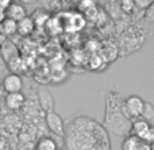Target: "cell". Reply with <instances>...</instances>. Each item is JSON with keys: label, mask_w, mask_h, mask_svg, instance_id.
<instances>
[{"label": "cell", "mask_w": 154, "mask_h": 150, "mask_svg": "<svg viewBox=\"0 0 154 150\" xmlns=\"http://www.w3.org/2000/svg\"><path fill=\"white\" fill-rule=\"evenodd\" d=\"M64 146L67 150H112L105 127L87 116H78L66 126Z\"/></svg>", "instance_id": "cell-1"}, {"label": "cell", "mask_w": 154, "mask_h": 150, "mask_svg": "<svg viewBox=\"0 0 154 150\" xmlns=\"http://www.w3.org/2000/svg\"><path fill=\"white\" fill-rule=\"evenodd\" d=\"M123 101L117 92H111L105 100V130L113 133L116 135L130 134L131 120H128L123 111Z\"/></svg>", "instance_id": "cell-2"}, {"label": "cell", "mask_w": 154, "mask_h": 150, "mask_svg": "<svg viewBox=\"0 0 154 150\" xmlns=\"http://www.w3.org/2000/svg\"><path fill=\"white\" fill-rule=\"evenodd\" d=\"M143 105H145V101L139 95H128L123 101V111L128 120L132 121L135 119H139L142 115Z\"/></svg>", "instance_id": "cell-3"}, {"label": "cell", "mask_w": 154, "mask_h": 150, "mask_svg": "<svg viewBox=\"0 0 154 150\" xmlns=\"http://www.w3.org/2000/svg\"><path fill=\"white\" fill-rule=\"evenodd\" d=\"M45 123H47V127L49 128V131L52 134H55L56 136H60V138H64L66 123H64L60 115H57L55 111L45 113Z\"/></svg>", "instance_id": "cell-4"}, {"label": "cell", "mask_w": 154, "mask_h": 150, "mask_svg": "<svg viewBox=\"0 0 154 150\" xmlns=\"http://www.w3.org/2000/svg\"><path fill=\"white\" fill-rule=\"evenodd\" d=\"M2 86L7 92V94H10V93H20L22 87H23V81L20 78V75L8 74L7 77H4Z\"/></svg>", "instance_id": "cell-5"}, {"label": "cell", "mask_w": 154, "mask_h": 150, "mask_svg": "<svg viewBox=\"0 0 154 150\" xmlns=\"http://www.w3.org/2000/svg\"><path fill=\"white\" fill-rule=\"evenodd\" d=\"M64 15L67 18L64 25V29L67 32H78L85 26V18L81 12H67Z\"/></svg>", "instance_id": "cell-6"}, {"label": "cell", "mask_w": 154, "mask_h": 150, "mask_svg": "<svg viewBox=\"0 0 154 150\" xmlns=\"http://www.w3.org/2000/svg\"><path fill=\"white\" fill-rule=\"evenodd\" d=\"M37 98H38V102H40L41 109L45 113L52 112L55 109V98H53V95L47 89L40 87L37 92Z\"/></svg>", "instance_id": "cell-7"}, {"label": "cell", "mask_w": 154, "mask_h": 150, "mask_svg": "<svg viewBox=\"0 0 154 150\" xmlns=\"http://www.w3.org/2000/svg\"><path fill=\"white\" fill-rule=\"evenodd\" d=\"M25 101H26V98H25L23 93H10V94H6V98H4L6 107L14 112L23 108Z\"/></svg>", "instance_id": "cell-8"}, {"label": "cell", "mask_w": 154, "mask_h": 150, "mask_svg": "<svg viewBox=\"0 0 154 150\" xmlns=\"http://www.w3.org/2000/svg\"><path fill=\"white\" fill-rule=\"evenodd\" d=\"M151 124H149L147 121H145L143 119H135L131 121V128H130V134L131 135L137 136L142 141V138L145 136V134L147 133V130L150 128Z\"/></svg>", "instance_id": "cell-9"}, {"label": "cell", "mask_w": 154, "mask_h": 150, "mask_svg": "<svg viewBox=\"0 0 154 150\" xmlns=\"http://www.w3.org/2000/svg\"><path fill=\"white\" fill-rule=\"evenodd\" d=\"M0 55L3 56V59H4L6 63H10L12 59L18 58L19 53H18V49H17V46L14 45V42L6 40L2 45H0Z\"/></svg>", "instance_id": "cell-10"}, {"label": "cell", "mask_w": 154, "mask_h": 150, "mask_svg": "<svg viewBox=\"0 0 154 150\" xmlns=\"http://www.w3.org/2000/svg\"><path fill=\"white\" fill-rule=\"evenodd\" d=\"M6 15H7L8 19H12V20H15V22H19L20 19H23L25 17H27L26 8L19 3H11L10 4V7L6 11Z\"/></svg>", "instance_id": "cell-11"}, {"label": "cell", "mask_w": 154, "mask_h": 150, "mask_svg": "<svg viewBox=\"0 0 154 150\" xmlns=\"http://www.w3.org/2000/svg\"><path fill=\"white\" fill-rule=\"evenodd\" d=\"M34 27H35V25L30 17H25L23 19H20L19 22H17V33L20 36L32 34Z\"/></svg>", "instance_id": "cell-12"}, {"label": "cell", "mask_w": 154, "mask_h": 150, "mask_svg": "<svg viewBox=\"0 0 154 150\" xmlns=\"http://www.w3.org/2000/svg\"><path fill=\"white\" fill-rule=\"evenodd\" d=\"M140 145H142V141L139 138L128 134L122 143V149L123 150H139Z\"/></svg>", "instance_id": "cell-13"}, {"label": "cell", "mask_w": 154, "mask_h": 150, "mask_svg": "<svg viewBox=\"0 0 154 150\" xmlns=\"http://www.w3.org/2000/svg\"><path fill=\"white\" fill-rule=\"evenodd\" d=\"M0 25H2V32H3L4 36L11 37V36L17 34V22H15V20L6 18Z\"/></svg>", "instance_id": "cell-14"}, {"label": "cell", "mask_w": 154, "mask_h": 150, "mask_svg": "<svg viewBox=\"0 0 154 150\" xmlns=\"http://www.w3.org/2000/svg\"><path fill=\"white\" fill-rule=\"evenodd\" d=\"M57 146H56L55 139L49 138V136H44L35 145V150H56Z\"/></svg>", "instance_id": "cell-15"}, {"label": "cell", "mask_w": 154, "mask_h": 150, "mask_svg": "<svg viewBox=\"0 0 154 150\" xmlns=\"http://www.w3.org/2000/svg\"><path fill=\"white\" fill-rule=\"evenodd\" d=\"M140 119H143L145 121H147L149 124L154 121V105L151 102H146L143 105V111L142 115H140Z\"/></svg>", "instance_id": "cell-16"}, {"label": "cell", "mask_w": 154, "mask_h": 150, "mask_svg": "<svg viewBox=\"0 0 154 150\" xmlns=\"http://www.w3.org/2000/svg\"><path fill=\"white\" fill-rule=\"evenodd\" d=\"M78 8L82 14H93V12H96V3L86 0V2H82L78 4Z\"/></svg>", "instance_id": "cell-17"}, {"label": "cell", "mask_w": 154, "mask_h": 150, "mask_svg": "<svg viewBox=\"0 0 154 150\" xmlns=\"http://www.w3.org/2000/svg\"><path fill=\"white\" fill-rule=\"evenodd\" d=\"M32 19H33V22H34V25H40L41 26V25H45L49 18H48V14H45L42 10H38Z\"/></svg>", "instance_id": "cell-18"}, {"label": "cell", "mask_w": 154, "mask_h": 150, "mask_svg": "<svg viewBox=\"0 0 154 150\" xmlns=\"http://www.w3.org/2000/svg\"><path fill=\"white\" fill-rule=\"evenodd\" d=\"M120 10H122L123 12H125V14H131V12L137 8H135L132 0H123L122 3H120Z\"/></svg>", "instance_id": "cell-19"}, {"label": "cell", "mask_w": 154, "mask_h": 150, "mask_svg": "<svg viewBox=\"0 0 154 150\" xmlns=\"http://www.w3.org/2000/svg\"><path fill=\"white\" fill-rule=\"evenodd\" d=\"M143 18H145L147 22L154 23V2L143 11Z\"/></svg>", "instance_id": "cell-20"}, {"label": "cell", "mask_w": 154, "mask_h": 150, "mask_svg": "<svg viewBox=\"0 0 154 150\" xmlns=\"http://www.w3.org/2000/svg\"><path fill=\"white\" fill-rule=\"evenodd\" d=\"M142 142L143 143H147V145L154 143V126H150V128L147 130V133H146L145 136L142 138Z\"/></svg>", "instance_id": "cell-21"}, {"label": "cell", "mask_w": 154, "mask_h": 150, "mask_svg": "<svg viewBox=\"0 0 154 150\" xmlns=\"http://www.w3.org/2000/svg\"><path fill=\"white\" fill-rule=\"evenodd\" d=\"M153 3L151 0H134V6L137 10H140V11H145L150 4Z\"/></svg>", "instance_id": "cell-22"}, {"label": "cell", "mask_w": 154, "mask_h": 150, "mask_svg": "<svg viewBox=\"0 0 154 150\" xmlns=\"http://www.w3.org/2000/svg\"><path fill=\"white\" fill-rule=\"evenodd\" d=\"M11 2L10 0H0V10H3V11H7V8L10 7Z\"/></svg>", "instance_id": "cell-23"}, {"label": "cell", "mask_w": 154, "mask_h": 150, "mask_svg": "<svg viewBox=\"0 0 154 150\" xmlns=\"http://www.w3.org/2000/svg\"><path fill=\"white\" fill-rule=\"evenodd\" d=\"M0 150H7V141L3 135H0Z\"/></svg>", "instance_id": "cell-24"}, {"label": "cell", "mask_w": 154, "mask_h": 150, "mask_svg": "<svg viewBox=\"0 0 154 150\" xmlns=\"http://www.w3.org/2000/svg\"><path fill=\"white\" fill-rule=\"evenodd\" d=\"M7 68V63L4 61V59H3V56L0 55V72L2 71H4V70Z\"/></svg>", "instance_id": "cell-25"}, {"label": "cell", "mask_w": 154, "mask_h": 150, "mask_svg": "<svg viewBox=\"0 0 154 150\" xmlns=\"http://www.w3.org/2000/svg\"><path fill=\"white\" fill-rule=\"evenodd\" d=\"M139 150H151V147H150V145H147V143H143V142H142V145H140Z\"/></svg>", "instance_id": "cell-26"}, {"label": "cell", "mask_w": 154, "mask_h": 150, "mask_svg": "<svg viewBox=\"0 0 154 150\" xmlns=\"http://www.w3.org/2000/svg\"><path fill=\"white\" fill-rule=\"evenodd\" d=\"M7 18V15H6V11H3V10H0V23L3 22L4 19Z\"/></svg>", "instance_id": "cell-27"}, {"label": "cell", "mask_w": 154, "mask_h": 150, "mask_svg": "<svg viewBox=\"0 0 154 150\" xmlns=\"http://www.w3.org/2000/svg\"><path fill=\"white\" fill-rule=\"evenodd\" d=\"M150 147H151V150H154V143H151V145H150Z\"/></svg>", "instance_id": "cell-28"}, {"label": "cell", "mask_w": 154, "mask_h": 150, "mask_svg": "<svg viewBox=\"0 0 154 150\" xmlns=\"http://www.w3.org/2000/svg\"><path fill=\"white\" fill-rule=\"evenodd\" d=\"M0 126H2V115H0Z\"/></svg>", "instance_id": "cell-29"}, {"label": "cell", "mask_w": 154, "mask_h": 150, "mask_svg": "<svg viewBox=\"0 0 154 150\" xmlns=\"http://www.w3.org/2000/svg\"><path fill=\"white\" fill-rule=\"evenodd\" d=\"M0 87H2V86H0Z\"/></svg>", "instance_id": "cell-30"}]
</instances>
